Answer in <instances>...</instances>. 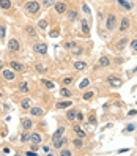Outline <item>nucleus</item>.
<instances>
[{
	"label": "nucleus",
	"instance_id": "c756f323",
	"mask_svg": "<svg viewBox=\"0 0 137 156\" xmlns=\"http://www.w3.org/2000/svg\"><path fill=\"white\" fill-rule=\"evenodd\" d=\"M71 104H72L71 101H58V103L55 104V109H58V111L60 109H68Z\"/></svg>",
	"mask_w": 137,
	"mask_h": 156
},
{
	"label": "nucleus",
	"instance_id": "412c9836",
	"mask_svg": "<svg viewBox=\"0 0 137 156\" xmlns=\"http://www.w3.org/2000/svg\"><path fill=\"white\" fill-rule=\"evenodd\" d=\"M74 79H76V76L74 74H69V76H65L61 79V87H69L72 82H74Z\"/></svg>",
	"mask_w": 137,
	"mask_h": 156
},
{
	"label": "nucleus",
	"instance_id": "37998d69",
	"mask_svg": "<svg viewBox=\"0 0 137 156\" xmlns=\"http://www.w3.org/2000/svg\"><path fill=\"white\" fill-rule=\"evenodd\" d=\"M129 48H131V51H132L134 54H137V40H132V41H131Z\"/></svg>",
	"mask_w": 137,
	"mask_h": 156
},
{
	"label": "nucleus",
	"instance_id": "79ce46f5",
	"mask_svg": "<svg viewBox=\"0 0 137 156\" xmlns=\"http://www.w3.org/2000/svg\"><path fill=\"white\" fill-rule=\"evenodd\" d=\"M135 128H137V126H135V123H131L129 126H126V128H125V131H123V133H131V131H134V129H135Z\"/></svg>",
	"mask_w": 137,
	"mask_h": 156
},
{
	"label": "nucleus",
	"instance_id": "cd10ccee",
	"mask_svg": "<svg viewBox=\"0 0 137 156\" xmlns=\"http://www.w3.org/2000/svg\"><path fill=\"white\" fill-rule=\"evenodd\" d=\"M76 114H77L76 109H69V111L66 112V120L68 122H76Z\"/></svg>",
	"mask_w": 137,
	"mask_h": 156
},
{
	"label": "nucleus",
	"instance_id": "2f4dec72",
	"mask_svg": "<svg viewBox=\"0 0 137 156\" xmlns=\"http://www.w3.org/2000/svg\"><path fill=\"white\" fill-rule=\"evenodd\" d=\"M84 139H79V137H76L74 140H72V145H74V148H77V150H80L82 147H84V142H82Z\"/></svg>",
	"mask_w": 137,
	"mask_h": 156
},
{
	"label": "nucleus",
	"instance_id": "2eb2a0df",
	"mask_svg": "<svg viewBox=\"0 0 137 156\" xmlns=\"http://www.w3.org/2000/svg\"><path fill=\"white\" fill-rule=\"evenodd\" d=\"M66 144H68V139H66L65 136H61V137H58V139L52 140L54 148H63V145H66Z\"/></svg>",
	"mask_w": 137,
	"mask_h": 156
},
{
	"label": "nucleus",
	"instance_id": "393cba45",
	"mask_svg": "<svg viewBox=\"0 0 137 156\" xmlns=\"http://www.w3.org/2000/svg\"><path fill=\"white\" fill-rule=\"evenodd\" d=\"M63 134H65V126H58L57 129H55V133L52 134L51 139H52V140H55V139H58V137H61Z\"/></svg>",
	"mask_w": 137,
	"mask_h": 156
},
{
	"label": "nucleus",
	"instance_id": "72a5a7b5",
	"mask_svg": "<svg viewBox=\"0 0 137 156\" xmlns=\"http://www.w3.org/2000/svg\"><path fill=\"white\" fill-rule=\"evenodd\" d=\"M55 2H57V0H41V5L44 8H51V6L55 5Z\"/></svg>",
	"mask_w": 137,
	"mask_h": 156
},
{
	"label": "nucleus",
	"instance_id": "20e7f679",
	"mask_svg": "<svg viewBox=\"0 0 137 156\" xmlns=\"http://www.w3.org/2000/svg\"><path fill=\"white\" fill-rule=\"evenodd\" d=\"M117 24H118V21H117V16L115 14L111 13V14L106 16V29H107V32H114Z\"/></svg>",
	"mask_w": 137,
	"mask_h": 156
},
{
	"label": "nucleus",
	"instance_id": "f3484780",
	"mask_svg": "<svg viewBox=\"0 0 137 156\" xmlns=\"http://www.w3.org/2000/svg\"><path fill=\"white\" fill-rule=\"evenodd\" d=\"M29 111H30V115L32 117H36V118H41L44 115V111H43L41 107H30Z\"/></svg>",
	"mask_w": 137,
	"mask_h": 156
},
{
	"label": "nucleus",
	"instance_id": "f257e3e1",
	"mask_svg": "<svg viewBox=\"0 0 137 156\" xmlns=\"http://www.w3.org/2000/svg\"><path fill=\"white\" fill-rule=\"evenodd\" d=\"M24 13L30 17H36L41 14V3L38 0H29V2H25L24 5Z\"/></svg>",
	"mask_w": 137,
	"mask_h": 156
},
{
	"label": "nucleus",
	"instance_id": "1a4fd4ad",
	"mask_svg": "<svg viewBox=\"0 0 137 156\" xmlns=\"http://www.w3.org/2000/svg\"><path fill=\"white\" fill-rule=\"evenodd\" d=\"M107 84H109V87L120 88V87L123 85V79L117 77V76H109V77H107Z\"/></svg>",
	"mask_w": 137,
	"mask_h": 156
},
{
	"label": "nucleus",
	"instance_id": "dca6fc26",
	"mask_svg": "<svg viewBox=\"0 0 137 156\" xmlns=\"http://www.w3.org/2000/svg\"><path fill=\"white\" fill-rule=\"evenodd\" d=\"M72 131H74V134H76V137H79V139H85L87 137V134H85V131L82 129V128L79 126V125H74L72 126Z\"/></svg>",
	"mask_w": 137,
	"mask_h": 156
},
{
	"label": "nucleus",
	"instance_id": "8fccbe9b",
	"mask_svg": "<svg viewBox=\"0 0 137 156\" xmlns=\"http://www.w3.org/2000/svg\"><path fill=\"white\" fill-rule=\"evenodd\" d=\"M3 68H5V65H3V62H2V60H0V73H2V71H3Z\"/></svg>",
	"mask_w": 137,
	"mask_h": 156
},
{
	"label": "nucleus",
	"instance_id": "ea45409f",
	"mask_svg": "<svg viewBox=\"0 0 137 156\" xmlns=\"http://www.w3.org/2000/svg\"><path fill=\"white\" fill-rule=\"evenodd\" d=\"M93 96H95V93H93V91H85V93H84V96H82V99L90 101V99L93 98Z\"/></svg>",
	"mask_w": 137,
	"mask_h": 156
},
{
	"label": "nucleus",
	"instance_id": "aec40b11",
	"mask_svg": "<svg viewBox=\"0 0 137 156\" xmlns=\"http://www.w3.org/2000/svg\"><path fill=\"white\" fill-rule=\"evenodd\" d=\"M87 66H88V63L82 62V60H76L74 63H72V68H74L76 71H82V69H85Z\"/></svg>",
	"mask_w": 137,
	"mask_h": 156
},
{
	"label": "nucleus",
	"instance_id": "7c9ffc66",
	"mask_svg": "<svg viewBox=\"0 0 137 156\" xmlns=\"http://www.w3.org/2000/svg\"><path fill=\"white\" fill-rule=\"evenodd\" d=\"M77 46L76 41H66V43H63V49H68V51H72Z\"/></svg>",
	"mask_w": 137,
	"mask_h": 156
},
{
	"label": "nucleus",
	"instance_id": "f704fd0d",
	"mask_svg": "<svg viewBox=\"0 0 137 156\" xmlns=\"http://www.w3.org/2000/svg\"><path fill=\"white\" fill-rule=\"evenodd\" d=\"M21 142H22V144L30 142V133H29V131H24V133L21 134Z\"/></svg>",
	"mask_w": 137,
	"mask_h": 156
},
{
	"label": "nucleus",
	"instance_id": "f03ea898",
	"mask_svg": "<svg viewBox=\"0 0 137 156\" xmlns=\"http://www.w3.org/2000/svg\"><path fill=\"white\" fill-rule=\"evenodd\" d=\"M24 33H25V36L27 38H30V40H38V30H36V27L35 25H32V24H27L25 27H24Z\"/></svg>",
	"mask_w": 137,
	"mask_h": 156
},
{
	"label": "nucleus",
	"instance_id": "09e8293b",
	"mask_svg": "<svg viewBox=\"0 0 137 156\" xmlns=\"http://www.w3.org/2000/svg\"><path fill=\"white\" fill-rule=\"evenodd\" d=\"M137 114V111H135V109H132V111H129V112H128V115H129V117H132V115H135Z\"/></svg>",
	"mask_w": 137,
	"mask_h": 156
},
{
	"label": "nucleus",
	"instance_id": "b1692460",
	"mask_svg": "<svg viewBox=\"0 0 137 156\" xmlns=\"http://www.w3.org/2000/svg\"><path fill=\"white\" fill-rule=\"evenodd\" d=\"M40 82H41V85H44L46 90H54L55 88V84H54L52 80H49V79H41Z\"/></svg>",
	"mask_w": 137,
	"mask_h": 156
},
{
	"label": "nucleus",
	"instance_id": "4c0bfd02",
	"mask_svg": "<svg viewBox=\"0 0 137 156\" xmlns=\"http://www.w3.org/2000/svg\"><path fill=\"white\" fill-rule=\"evenodd\" d=\"M88 85H90V79H84L79 85V90H85V88H88Z\"/></svg>",
	"mask_w": 137,
	"mask_h": 156
},
{
	"label": "nucleus",
	"instance_id": "4468645a",
	"mask_svg": "<svg viewBox=\"0 0 137 156\" xmlns=\"http://www.w3.org/2000/svg\"><path fill=\"white\" fill-rule=\"evenodd\" d=\"M65 14H66V17H68L69 22H74L77 17H79V13H77V10H74V8H68Z\"/></svg>",
	"mask_w": 137,
	"mask_h": 156
},
{
	"label": "nucleus",
	"instance_id": "bb28decb",
	"mask_svg": "<svg viewBox=\"0 0 137 156\" xmlns=\"http://www.w3.org/2000/svg\"><path fill=\"white\" fill-rule=\"evenodd\" d=\"M0 8H2V10H5V11L11 10V8H13L11 0H0Z\"/></svg>",
	"mask_w": 137,
	"mask_h": 156
},
{
	"label": "nucleus",
	"instance_id": "39448f33",
	"mask_svg": "<svg viewBox=\"0 0 137 156\" xmlns=\"http://www.w3.org/2000/svg\"><path fill=\"white\" fill-rule=\"evenodd\" d=\"M6 49H8V52H13V54L19 52V49H21L19 40H17V38H10V40H8V44H6Z\"/></svg>",
	"mask_w": 137,
	"mask_h": 156
},
{
	"label": "nucleus",
	"instance_id": "7ed1b4c3",
	"mask_svg": "<svg viewBox=\"0 0 137 156\" xmlns=\"http://www.w3.org/2000/svg\"><path fill=\"white\" fill-rule=\"evenodd\" d=\"M128 44H129V38H128V36H123V38H120V40L114 44V51H115L117 54H120V52H123V51L126 49Z\"/></svg>",
	"mask_w": 137,
	"mask_h": 156
},
{
	"label": "nucleus",
	"instance_id": "c03bdc74",
	"mask_svg": "<svg viewBox=\"0 0 137 156\" xmlns=\"http://www.w3.org/2000/svg\"><path fill=\"white\" fill-rule=\"evenodd\" d=\"M5 25H0V41H3L5 40Z\"/></svg>",
	"mask_w": 137,
	"mask_h": 156
},
{
	"label": "nucleus",
	"instance_id": "0eeeda50",
	"mask_svg": "<svg viewBox=\"0 0 137 156\" xmlns=\"http://www.w3.org/2000/svg\"><path fill=\"white\" fill-rule=\"evenodd\" d=\"M54 10H55V13L58 16H63L68 10V3L63 2V0H58V2H55V5H54Z\"/></svg>",
	"mask_w": 137,
	"mask_h": 156
},
{
	"label": "nucleus",
	"instance_id": "6ab92c4d",
	"mask_svg": "<svg viewBox=\"0 0 137 156\" xmlns=\"http://www.w3.org/2000/svg\"><path fill=\"white\" fill-rule=\"evenodd\" d=\"M19 106H21L22 111H29V109L32 107V99H30V98H22L21 103H19Z\"/></svg>",
	"mask_w": 137,
	"mask_h": 156
},
{
	"label": "nucleus",
	"instance_id": "a211bd4d",
	"mask_svg": "<svg viewBox=\"0 0 137 156\" xmlns=\"http://www.w3.org/2000/svg\"><path fill=\"white\" fill-rule=\"evenodd\" d=\"M80 29H82V33H84L85 36H90V24H88L87 19L80 21Z\"/></svg>",
	"mask_w": 137,
	"mask_h": 156
},
{
	"label": "nucleus",
	"instance_id": "3c124183",
	"mask_svg": "<svg viewBox=\"0 0 137 156\" xmlns=\"http://www.w3.org/2000/svg\"><path fill=\"white\" fill-rule=\"evenodd\" d=\"M115 63H118V65H120V63H123V58H117Z\"/></svg>",
	"mask_w": 137,
	"mask_h": 156
},
{
	"label": "nucleus",
	"instance_id": "6e6552de",
	"mask_svg": "<svg viewBox=\"0 0 137 156\" xmlns=\"http://www.w3.org/2000/svg\"><path fill=\"white\" fill-rule=\"evenodd\" d=\"M33 52L40 54V55H46V54H47V44L46 43H35L33 44Z\"/></svg>",
	"mask_w": 137,
	"mask_h": 156
},
{
	"label": "nucleus",
	"instance_id": "c85d7f7f",
	"mask_svg": "<svg viewBox=\"0 0 137 156\" xmlns=\"http://www.w3.org/2000/svg\"><path fill=\"white\" fill-rule=\"evenodd\" d=\"M60 96L61 98H69V96H72V91L68 87H61L60 88Z\"/></svg>",
	"mask_w": 137,
	"mask_h": 156
},
{
	"label": "nucleus",
	"instance_id": "423d86ee",
	"mask_svg": "<svg viewBox=\"0 0 137 156\" xmlns=\"http://www.w3.org/2000/svg\"><path fill=\"white\" fill-rule=\"evenodd\" d=\"M8 66H10L13 71H16V73H25V71H27V66L24 65V63L17 62V60H11V62H8Z\"/></svg>",
	"mask_w": 137,
	"mask_h": 156
},
{
	"label": "nucleus",
	"instance_id": "4be33fe9",
	"mask_svg": "<svg viewBox=\"0 0 137 156\" xmlns=\"http://www.w3.org/2000/svg\"><path fill=\"white\" fill-rule=\"evenodd\" d=\"M30 142L40 145V144L43 142V134H41V133H33V134H30Z\"/></svg>",
	"mask_w": 137,
	"mask_h": 156
},
{
	"label": "nucleus",
	"instance_id": "5701e85b",
	"mask_svg": "<svg viewBox=\"0 0 137 156\" xmlns=\"http://www.w3.org/2000/svg\"><path fill=\"white\" fill-rule=\"evenodd\" d=\"M35 71L38 73V74H46V73L49 71V66L43 65V63H36V65H35Z\"/></svg>",
	"mask_w": 137,
	"mask_h": 156
},
{
	"label": "nucleus",
	"instance_id": "49530a36",
	"mask_svg": "<svg viewBox=\"0 0 137 156\" xmlns=\"http://www.w3.org/2000/svg\"><path fill=\"white\" fill-rule=\"evenodd\" d=\"M71 154H72V153H71L68 148H63V150L60 151V156H71Z\"/></svg>",
	"mask_w": 137,
	"mask_h": 156
},
{
	"label": "nucleus",
	"instance_id": "f8f14e48",
	"mask_svg": "<svg viewBox=\"0 0 137 156\" xmlns=\"http://www.w3.org/2000/svg\"><path fill=\"white\" fill-rule=\"evenodd\" d=\"M112 65V60L111 57H107V55H101L98 58V66H101V68H107V66H111Z\"/></svg>",
	"mask_w": 137,
	"mask_h": 156
},
{
	"label": "nucleus",
	"instance_id": "c9c22d12",
	"mask_svg": "<svg viewBox=\"0 0 137 156\" xmlns=\"http://www.w3.org/2000/svg\"><path fill=\"white\" fill-rule=\"evenodd\" d=\"M49 36H51V38H58V36H60V27H55V29H52L51 33H49Z\"/></svg>",
	"mask_w": 137,
	"mask_h": 156
},
{
	"label": "nucleus",
	"instance_id": "58836bf2",
	"mask_svg": "<svg viewBox=\"0 0 137 156\" xmlns=\"http://www.w3.org/2000/svg\"><path fill=\"white\" fill-rule=\"evenodd\" d=\"M38 27H40V30H46V29H47V19L38 21Z\"/></svg>",
	"mask_w": 137,
	"mask_h": 156
},
{
	"label": "nucleus",
	"instance_id": "a19ab883",
	"mask_svg": "<svg viewBox=\"0 0 137 156\" xmlns=\"http://www.w3.org/2000/svg\"><path fill=\"white\" fill-rule=\"evenodd\" d=\"M80 54H84V48H76L72 49V55H80Z\"/></svg>",
	"mask_w": 137,
	"mask_h": 156
},
{
	"label": "nucleus",
	"instance_id": "864d4df0",
	"mask_svg": "<svg viewBox=\"0 0 137 156\" xmlns=\"http://www.w3.org/2000/svg\"><path fill=\"white\" fill-rule=\"evenodd\" d=\"M3 96V91H2V88H0V98H2Z\"/></svg>",
	"mask_w": 137,
	"mask_h": 156
},
{
	"label": "nucleus",
	"instance_id": "9b49d317",
	"mask_svg": "<svg viewBox=\"0 0 137 156\" xmlns=\"http://www.w3.org/2000/svg\"><path fill=\"white\" fill-rule=\"evenodd\" d=\"M129 24H131V21H129V17H121V21H120V25H118V32L120 33H125L128 29H129Z\"/></svg>",
	"mask_w": 137,
	"mask_h": 156
},
{
	"label": "nucleus",
	"instance_id": "603ef678",
	"mask_svg": "<svg viewBox=\"0 0 137 156\" xmlns=\"http://www.w3.org/2000/svg\"><path fill=\"white\" fill-rule=\"evenodd\" d=\"M128 151V148H121V150H118V153H126Z\"/></svg>",
	"mask_w": 137,
	"mask_h": 156
},
{
	"label": "nucleus",
	"instance_id": "e433bc0d",
	"mask_svg": "<svg viewBox=\"0 0 137 156\" xmlns=\"http://www.w3.org/2000/svg\"><path fill=\"white\" fill-rule=\"evenodd\" d=\"M117 2L120 3L123 8H126V10H131V8H132V5H131L129 2H128V0H117Z\"/></svg>",
	"mask_w": 137,
	"mask_h": 156
},
{
	"label": "nucleus",
	"instance_id": "de8ad7c7",
	"mask_svg": "<svg viewBox=\"0 0 137 156\" xmlns=\"http://www.w3.org/2000/svg\"><path fill=\"white\" fill-rule=\"evenodd\" d=\"M76 120H77V122H82V120H84V114L77 111V114H76Z\"/></svg>",
	"mask_w": 137,
	"mask_h": 156
},
{
	"label": "nucleus",
	"instance_id": "473e14b6",
	"mask_svg": "<svg viewBox=\"0 0 137 156\" xmlns=\"http://www.w3.org/2000/svg\"><path fill=\"white\" fill-rule=\"evenodd\" d=\"M87 125H91V126H96V125H98V120H96V115H95L93 112L90 114V117H88V123H87Z\"/></svg>",
	"mask_w": 137,
	"mask_h": 156
},
{
	"label": "nucleus",
	"instance_id": "9d476101",
	"mask_svg": "<svg viewBox=\"0 0 137 156\" xmlns=\"http://www.w3.org/2000/svg\"><path fill=\"white\" fill-rule=\"evenodd\" d=\"M2 76H3V79L6 80V82H14L16 80V71H13L11 68L10 69H5L3 68V71H2Z\"/></svg>",
	"mask_w": 137,
	"mask_h": 156
},
{
	"label": "nucleus",
	"instance_id": "a878e982",
	"mask_svg": "<svg viewBox=\"0 0 137 156\" xmlns=\"http://www.w3.org/2000/svg\"><path fill=\"white\" fill-rule=\"evenodd\" d=\"M17 91H19V93H29L30 91L29 84H27V82H21V84L17 85Z\"/></svg>",
	"mask_w": 137,
	"mask_h": 156
},
{
	"label": "nucleus",
	"instance_id": "ddd939ff",
	"mask_svg": "<svg viewBox=\"0 0 137 156\" xmlns=\"http://www.w3.org/2000/svg\"><path fill=\"white\" fill-rule=\"evenodd\" d=\"M21 125H22V129H24V131H32L33 126H35L33 120H30V118H22Z\"/></svg>",
	"mask_w": 137,
	"mask_h": 156
},
{
	"label": "nucleus",
	"instance_id": "a18cd8bd",
	"mask_svg": "<svg viewBox=\"0 0 137 156\" xmlns=\"http://www.w3.org/2000/svg\"><path fill=\"white\" fill-rule=\"evenodd\" d=\"M82 11H84L85 14H88V16H90V6H88L87 3H82Z\"/></svg>",
	"mask_w": 137,
	"mask_h": 156
}]
</instances>
